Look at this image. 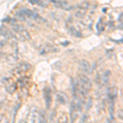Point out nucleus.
I'll list each match as a JSON object with an SVG mask.
<instances>
[{
    "mask_svg": "<svg viewBox=\"0 0 123 123\" xmlns=\"http://www.w3.org/2000/svg\"><path fill=\"white\" fill-rule=\"evenodd\" d=\"M103 12H104V13L106 12V8H104V9H103Z\"/></svg>",
    "mask_w": 123,
    "mask_h": 123,
    "instance_id": "nucleus-8",
    "label": "nucleus"
},
{
    "mask_svg": "<svg viewBox=\"0 0 123 123\" xmlns=\"http://www.w3.org/2000/svg\"><path fill=\"white\" fill-rule=\"evenodd\" d=\"M17 15L19 16L20 17H30V18H33V19H37L39 18V15L36 14V13L33 12L32 11H31V10H27V9H24V10H21V11L17 13Z\"/></svg>",
    "mask_w": 123,
    "mask_h": 123,
    "instance_id": "nucleus-2",
    "label": "nucleus"
},
{
    "mask_svg": "<svg viewBox=\"0 0 123 123\" xmlns=\"http://www.w3.org/2000/svg\"><path fill=\"white\" fill-rule=\"evenodd\" d=\"M80 68H81V70H82V71H85V72H87V73L90 72V63H89L87 61H85V60L80 61Z\"/></svg>",
    "mask_w": 123,
    "mask_h": 123,
    "instance_id": "nucleus-4",
    "label": "nucleus"
},
{
    "mask_svg": "<svg viewBox=\"0 0 123 123\" xmlns=\"http://www.w3.org/2000/svg\"><path fill=\"white\" fill-rule=\"evenodd\" d=\"M54 3L55 7H61V8H67L68 6V3L67 1H57V0H51Z\"/></svg>",
    "mask_w": 123,
    "mask_h": 123,
    "instance_id": "nucleus-5",
    "label": "nucleus"
},
{
    "mask_svg": "<svg viewBox=\"0 0 123 123\" xmlns=\"http://www.w3.org/2000/svg\"><path fill=\"white\" fill-rule=\"evenodd\" d=\"M31 4H36L39 6H42V7H46V4L42 1V0H28Z\"/></svg>",
    "mask_w": 123,
    "mask_h": 123,
    "instance_id": "nucleus-6",
    "label": "nucleus"
},
{
    "mask_svg": "<svg viewBox=\"0 0 123 123\" xmlns=\"http://www.w3.org/2000/svg\"><path fill=\"white\" fill-rule=\"evenodd\" d=\"M57 98L59 99V101L62 103V104H66V101H67V98H66V95L62 93L61 94H57Z\"/></svg>",
    "mask_w": 123,
    "mask_h": 123,
    "instance_id": "nucleus-7",
    "label": "nucleus"
},
{
    "mask_svg": "<svg viewBox=\"0 0 123 123\" xmlns=\"http://www.w3.org/2000/svg\"><path fill=\"white\" fill-rule=\"evenodd\" d=\"M43 94H44V98L46 101V106L48 108H50L51 102H52V97H51V90L49 88H45L43 90Z\"/></svg>",
    "mask_w": 123,
    "mask_h": 123,
    "instance_id": "nucleus-3",
    "label": "nucleus"
},
{
    "mask_svg": "<svg viewBox=\"0 0 123 123\" xmlns=\"http://www.w3.org/2000/svg\"><path fill=\"white\" fill-rule=\"evenodd\" d=\"M91 88V81L85 75H81L78 79V82L76 84V90L79 94H81L83 98H85L89 93Z\"/></svg>",
    "mask_w": 123,
    "mask_h": 123,
    "instance_id": "nucleus-1",
    "label": "nucleus"
}]
</instances>
